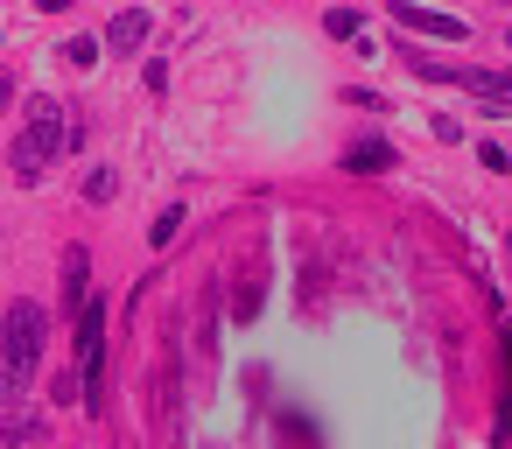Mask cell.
<instances>
[{
  "instance_id": "cell-8",
  "label": "cell",
  "mask_w": 512,
  "mask_h": 449,
  "mask_svg": "<svg viewBox=\"0 0 512 449\" xmlns=\"http://www.w3.org/2000/svg\"><path fill=\"white\" fill-rule=\"evenodd\" d=\"M323 36L330 43H365V8H351V0L344 8H323Z\"/></svg>"
},
{
  "instance_id": "cell-12",
  "label": "cell",
  "mask_w": 512,
  "mask_h": 449,
  "mask_svg": "<svg viewBox=\"0 0 512 449\" xmlns=\"http://www.w3.org/2000/svg\"><path fill=\"white\" fill-rule=\"evenodd\" d=\"M176 232H183V204H169V211L155 218V232H148V246H169Z\"/></svg>"
},
{
  "instance_id": "cell-13",
  "label": "cell",
  "mask_w": 512,
  "mask_h": 449,
  "mask_svg": "<svg viewBox=\"0 0 512 449\" xmlns=\"http://www.w3.org/2000/svg\"><path fill=\"white\" fill-rule=\"evenodd\" d=\"M344 99H351V106H365V113H386V92H372V85H351Z\"/></svg>"
},
{
  "instance_id": "cell-2",
  "label": "cell",
  "mask_w": 512,
  "mask_h": 449,
  "mask_svg": "<svg viewBox=\"0 0 512 449\" xmlns=\"http://www.w3.org/2000/svg\"><path fill=\"white\" fill-rule=\"evenodd\" d=\"M99 372H106V302L92 295L78 316V379H85V407L99 414Z\"/></svg>"
},
{
  "instance_id": "cell-17",
  "label": "cell",
  "mask_w": 512,
  "mask_h": 449,
  "mask_svg": "<svg viewBox=\"0 0 512 449\" xmlns=\"http://www.w3.org/2000/svg\"><path fill=\"white\" fill-rule=\"evenodd\" d=\"M505 50H512V29H505Z\"/></svg>"
},
{
  "instance_id": "cell-7",
  "label": "cell",
  "mask_w": 512,
  "mask_h": 449,
  "mask_svg": "<svg viewBox=\"0 0 512 449\" xmlns=\"http://www.w3.org/2000/svg\"><path fill=\"white\" fill-rule=\"evenodd\" d=\"M85 274H92V253L71 246V253H64V309H71V316H85V302H92V295H85Z\"/></svg>"
},
{
  "instance_id": "cell-11",
  "label": "cell",
  "mask_w": 512,
  "mask_h": 449,
  "mask_svg": "<svg viewBox=\"0 0 512 449\" xmlns=\"http://www.w3.org/2000/svg\"><path fill=\"white\" fill-rule=\"evenodd\" d=\"M85 197H92V204H113V197H120V176H113V169H92V176H85Z\"/></svg>"
},
{
  "instance_id": "cell-14",
  "label": "cell",
  "mask_w": 512,
  "mask_h": 449,
  "mask_svg": "<svg viewBox=\"0 0 512 449\" xmlns=\"http://www.w3.org/2000/svg\"><path fill=\"white\" fill-rule=\"evenodd\" d=\"M477 162H484V169H512V148H498V141H477Z\"/></svg>"
},
{
  "instance_id": "cell-1",
  "label": "cell",
  "mask_w": 512,
  "mask_h": 449,
  "mask_svg": "<svg viewBox=\"0 0 512 449\" xmlns=\"http://www.w3.org/2000/svg\"><path fill=\"white\" fill-rule=\"evenodd\" d=\"M43 337H50V309L43 302H8V351H0V379H8V400L29 393L36 379V358H43Z\"/></svg>"
},
{
  "instance_id": "cell-16",
  "label": "cell",
  "mask_w": 512,
  "mask_h": 449,
  "mask_svg": "<svg viewBox=\"0 0 512 449\" xmlns=\"http://www.w3.org/2000/svg\"><path fill=\"white\" fill-rule=\"evenodd\" d=\"M148 92H169V57H148Z\"/></svg>"
},
{
  "instance_id": "cell-3",
  "label": "cell",
  "mask_w": 512,
  "mask_h": 449,
  "mask_svg": "<svg viewBox=\"0 0 512 449\" xmlns=\"http://www.w3.org/2000/svg\"><path fill=\"white\" fill-rule=\"evenodd\" d=\"M22 127H29V134H22V141H29V148H36V155H43V162H50V155H57V148H71V127H64V106H57V99H50V92H36V99H29V106H22Z\"/></svg>"
},
{
  "instance_id": "cell-18",
  "label": "cell",
  "mask_w": 512,
  "mask_h": 449,
  "mask_svg": "<svg viewBox=\"0 0 512 449\" xmlns=\"http://www.w3.org/2000/svg\"><path fill=\"white\" fill-rule=\"evenodd\" d=\"M330 8H344V0H330Z\"/></svg>"
},
{
  "instance_id": "cell-4",
  "label": "cell",
  "mask_w": 512,
  "mask_h": 449,
  "mask_svg": "<svg viewBox=\"0 0 512 449\" xmlns=\"http://www.w3.org/2000/svg\"><path fill=\"white\" fill-rule=\"evenodd\" d=\"M386 15L400 22V36H435V43H463L470 36V22L435 15V8H414V0H386Z\"/></svg>"
},
{
  "instance_id": "cell-6",
  "label": "cell",
  "mask_w": 512,
  "mask_h": 449,
  "mask_svg": "<svg viewBox=\"0 0 512 449\" xmlns=\"http://www.w3.org/2000/svg\"><path fill=\"white\" fill-rule=\"evenodd\" d=\"M400 155H393V141H379V134H365V141H351L344 148V169L351 176H379V169H393Z\"/></svg>"
},
{
  "instance_id": "cell-15",
  "label": "cell",
  "mask_w": 512,
  "mask_h": 449,
  "mask_svg": "<svg viewBox=\"0 0 512 449\" xmlns=\"http://www.w3.org/2000/svg\"><path fill=\"white\" fill-rule=\"evenodd\" d=\"M428 127H435V141H449V148H456V141H463V127H456V120H449V113H428Z\"/></svg>"
},
{
  "instance_id": "cell-5",
  "label": "cell",
  "mask_w": 512,
  "mask_h": 449,
  "mask_svg": "<svg viewBox=\"0 0 512 449\" xmlns=\"http://www.w3.org/2000/svg\"><path fill=\"white\" fill-rule=\"evenodd\" d=\"M148 29H155V22H148V8H120V15L106 22V50H120V57H134V50L148 43Z\"/></svg>"
},
{
  "instance_id": "cell-10",
  "label": "cell",
  "mask_w": 512,
  "mask_h": 449,
  "mask_svg": "<svg viewBox=\"0 0 512 449\" xmlns=\"http://www.w3.org/2000/svg\"><path fill=\"white\" fill-rule=\"evenodd\" d=\"M64 64H71V71H92V64H99V36H85V29H78V36L64 43Z\"/></svg>"
},
{
  "instance_id": "cell-9",
  "label": "cell",
  "mask_w": 512,
  "mask_h": 449,
  "mask_svg": "<svg viewBox=\"0 0 512 449\" xmlns=\"http://www.w3.org/2000/svg\"><path fill=\"white\" fill-rule=\"evenodd\" d=\"M8 169H15V183H22V190H36V183H43V155H36L29 141H15V148H8Z\"/></svg>"
}]
</instances>
